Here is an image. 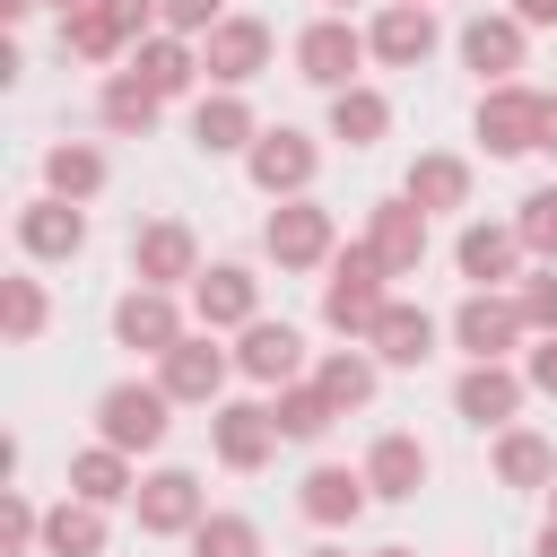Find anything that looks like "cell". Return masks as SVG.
Returning <instances> with one entry per match:
<instances>
[{
    "label": "cell",
    "instance_id": "8d00e7d4",
    "mask_svg": "<svg viewBox=\"0 0 557 557\" xmlns=\"http://www.w3.org/2000/svg\"><path fill=\"white\" fill-rule=\"evenodd\" d=\"M191 557H261V522L252 513H209L191 531Z\"/></svg>",
    "mask_w": 557,
    "mask_h": 557
},
{
    "label": "cell",
    "instance_id": "44dd1931",
    "mask_svg": "<svg viewBox=\"0 0 557 557\" xmlns=\"http://www.w3.org/2000/svg\"><path fill=\"white\" fill-rule=\"evenodd\" d=\"M17 244H26L35 261H70V252L87 244V209H78V200H26V209H17Z\"/></svg>",
    "mask_w": 557,
    "mask_h": 557
},
{
    "label": "cell",
    "instance_id": "b9f144b4",
    "mask_svg": "<svg viewBox=\"0 0 557 557\" xmlns=\"http://www.w3.org/2000/svg\"><path fill=\"white\" fill-rule=\"evenodd\" d=\"M35 531H44V513H35V505H26V496H9V513H0V548H9V557H17V548H26V540H35Z\"/></svg>",
    "mask_w": 557,
    "mask_h": 557
},
{
    "label": "cell",
    "instance_id": "9c48e42d",
    "mask_svg": "<svg viewBox=\"0 0 557 557\" xmlns=\"http://www.w3.org/2000/svg\"><path fill=\"white\" fill-rule=\"evenodd\" d=\"M191 313H200V331H252L261 322V278L244 261H218V270L191 278Z\"/></svg>",
    "mask_w": 557,
    "mask_h": 557
},
{
    "label": "cell",
    "instance_id": "3957f363",
    "mask_svg": "<svg viewBox=\"0 0 557 557\" xmlns=\"http://www.w3.org/2000/svg\"><path fill=\"white\" fill-rule=\"evenodd\" d=\"M331 244H339V226H331V209H322V200H278V209H270V226H261V252H270L278 270H322V261H331Z\"/></svg>",
    "mask_w": 557,
    "mask_h": 557
},
{
    "label": "cell",
    "instance_id": "30bf717a",
    "mask_svg": "<svg viewBox=\"0 0 557 557\" xmlns=\"http://www.w3.org/2000/svg\"><path fill=\"white\" fill-rule=\"evenodd\" d=\"M366 52H374L383 70H418V61L435 52V9H426V0H383L374 26H366Z\"/></svg>",
    "mask_w": 557,
    "mask_h": 557
},
{
    "label": "cell",
    "instance_id": "ab89813d",
    "mask_svg": "<svg viewBox=\"0 0 557 557\" xmlns=\"http://www.w3.org/2000/svg\"><path fill=\"white\" fill-rule=\"evenodd\" d=\"M0 322H9V339H35L44 331V287L35 278H9L0 287Z\"/></svg>",
    "mask_w": 557,
    "mask_h": 557
},
{
    "label": "cell",
    "instance_id": "d6a6232c",
    "mask_svg": "<svg viewBox=\"0 0 557 557\" xmlns=\"http://www.w3.org/2000/svg\"><path fill=\"white\" fill-rule=\"evenodd\" d=\"M44 548L52 557H104V505H87V496L52 505L44 513Z\"/></svg>",
    "mask_w": 557,
    "mask_h": 557
},
{
    "label": "cell",
    "instance_id": "603a6c76",
    "mask_svg": "<svg viewBox=\"0 0 557 557\" xmlns=\"http://www.w3.org/2000/svg\"><path fill=\"white\" fill-rule=\"evenodd\" d=\"M453 261H461V278H470V287H505V278H513V261H522V235L479 218V226H461Z\"/></svg>",
    "mask_w": 557,
    "mask_h": 557
},
{
    "label": "cell",
    "instance_id": "f1b7e54d",
    "mask_svg": "<svg viewBox=\"0 0 557 557\" xmlns=\"http://www.w3.org/2000/svg\"><path fill=\"white\" fill-rule=\"evenodd\" d=\"M131 70H139V78H148L157 96H183V87L200 78V52H191L183 35H165V26H157L148 44H131Z\"/></svg>",
    "mask_w": 557,
    "mask_h": 557
},
{
    "label": "cell",
    "instance_id": "ee69618b",
    "mask_svg": "<svg viewBox=\"0 0 557 557\" xmlns=\"http://www.w3.org/2000/svg\"><path fill=\"white\" fill-rule=\"evenodd\" d=\"M522 374H531V392H548V400H557V339H540V348H531V366H522Z\"/></svg>",
    "mask_w": 557,
    "mask_h": 557
},
{
    "label": "cell",
    "instance_id": "8fae6325",
    "mask_svg": "<svg viewBox=\"0 0 557 557\" xmlns=\"http://www.w3.org/2000/svg\"><path fill=\"white\" fill-rule=\"evenodd\" d=\"M479 148L487 157H522V148H540V87H487L479 96Z\"/></svg>",
    "mask_w": 557,
    "mask_h": 557
},
{
    "label": "cell",
    "instance_id": "1f68e13d",
    "mask_svg": "<svg viewBox=\"0 0 557 557\" xmlns=\"http://www.w3.org/2000/svg\"><path fill=\"white\" fill-rule=\"evenodd\" d=\"M400 200H418V209H470V165L435 148V157H418V165H409Z\"/></svg>",
    "mask_w": 557,
    "mask_h": 557
},
{
    "label": "cell",
    "instance_id": "52a82bcc",
    "mask_svg": "<svg viewBox=\"0 0 557 557\" xmlns=\"http://www.w3.org/2000/svg\"><path fill=\"white\" fill-rule=\"evenodd\" d=\"M244 165H252V183H261L270 200H305V191H313L322 148H313L305 131H287V122H278V131H261V139H252V157H244Z\"/></svg>",
    "mask_w": 557,
    "mask_h": 557
},
{
    "label": "cell",
    "instance_id": "7bdbcfd3",
    "mask_svg": "<svg viewBox=\"0 0 557 557\" xmlns=\"http://www.w3.org/2000/svg\"><path fill=\"white\" fill-rule=\"evenodd\" d=\"M96 9H104V17H113L131 44H148V17H157V0H96Z\"/></svg>",
    "mask_w": 557,
    "mask_h": 557
},
{
    "label": "cell",
    "instance_id": "ac0fdd59",
    "mask_svg": "<svg viewBox=\"0 0 557 557\" xmlns=\"http://www.w3.org/2000/svg\"><path fill=\"white\" fill-rule=\"evenodd\" d=\"M113 339H122V348L165 357V348H174V339H191V331H183V313H174V296H165V287H131V296L113 305Z\"/></svg>",
    "mask_w": 557,
    "mask_h": 557
},
{
    "label": "cell",
    "instance_id": "d4e9b609",
    "mask_svg": "<svg viewBox=\"0 0 557 557\" xmlns=\"http://www.w3.org/2000/svg\"><path fill=\"white\" fill-rule=\"evenodd\" d=\"M366 487H374V496H392V505H400V496H418V487H426V444H418V435H400V426H392V435H374V453H366Z\"/></svg>",
    "mask_w": 557,
    "mask_h": 557
},
{
    "label": "cell",
    "instance_id": "cb8c5ba5",
    "mask_svg": "<svg viewBox=\"0 0 557 557\" xmlns=\"http://www.w3.org/2000/svg\"><path fill=\"white\" fill-rule=\"evenodd\" d=\"M366 348H374V366H426L435 357V313L426 305H383Z\"/></svg>",
    "mask_w": 557,
    "mask_h": 557
},
{
    "label": "cell",
    "instance_id": "bcb514c9",
    "mask_svg": "<svg viewBox=\"0 0 557 557\" xmlns=\"http://www.w3.org/2000/svg\"><path fill=\"white\" fill-rule=\"evenodd\" d=\"M540 148H548V157H557V87H548V96H540Z\"/></svg>",
    "mask_w": 557,
    "mask_h": 557
},
{
    "label": "cell",
    "instance_id": "74e56055",
    "mask_svg": "<svg viewBox=\"0 0 557 557\" xmlns=\"http://www.w3.org/2000/svg\"><path fill=\"white\" fill-rule=\"evenodd\" d=\"M513 235H522V252H540V261H557V183H540V191H522V209H513Z\"/></svg>",
    "mask_w": 557,
    "mask_h": 557
},
{
    "label": "cell",
    "instance_id": "d590c367",
    "mask_svg": "<svg viewBox=\"0 0 557 557\" xmlns=\"http://www.w3.org/2000/svg\"><path fill=\"white\" fill-rule=\"evenodd\" d=\"M61 52H78V61H113V52H131V35H122V26L87 0L78 17H61Z\"/></svg>",
    "mask_w": 557,
    "mask_h": 557
},
{
    "label": "cell",
    "instance_id": "9a60e30c",
    "mask_svg": "<svg viewBox=\"0 0 557 557\" xmlns=\"http://www.w3.org/2000/svg\"><path fill=\"white\" fill-rule=\"evenodd\" d=\"M235 374H244V383L287 392V383L305 374V331H296V322H252V331H244V348H235Z\"/></svg>",
    "mask_w": 557,
    "mask_h": 557
},
{
    "label": "cell",
    "instance_id": "2e32d148",
    "mask_svg": "<svg viewBox=\"0 0 557 557\" xmlns=\"http://www.w3.org/2000/svg\"><path fill=\"white\" fill-rule=\"evenodd\" d=\"M522 392H531V374H513V366L496 357V366H470V374L453 383V409H461L470 426H496V435H505L513 409H522Z\"/></svg>",
    "mask_w": 557,
    "mask_h": 557
},
{
    "label": "cell",
    "instance_id": "4316f807",
    "mask_svg": "<svg viewBox=\"0 0 557 557\" xmlns=\"http://www.w3.org/2000/svg\"><path fill=\"white\" fill-rule=\"evenodd\" d=\"M496 479L505 487H557V444L540 426H505L496 435Z\"/></svg>",
    "mask_w": 557,
    "mask_h": 557
},
{
    "label": "cell",
    "instance_id": "f5cc1de1",
    "mask_svg": "<svg viewBox=\"0 0 557 557\" xmlns=\"http://www.w3.org/2000/svg\"><path fill=\"white\" fill-rule=\"evenodd\" d=\"M374 557H418V548H374Z\"/></svg>",
    "mask_w": 557,
    "mask_h": 557
},
{
    "label": "cell",
    "instance_id": "8992f818",
    "mask_svg": "<svg viewBox=\"0 0 557 557\" xmlns=\"http://www.w3.org/2000/svg\"><path fill=\"white\" fill-rule=\"evenodd\" d=\"M357 61H366V35L348 26V17H313L305 35H296V78H313V87H357Z\"/></svg>",
    "mask_w": 557,
    "mask_h": 557
},
{
    "label": "cell",
    "instance_id": "4dcf8cb0",
    "mask_svg": "<svg viewBox=\"0 0 557 557\" xmlns=\"http://www.w3.org/2000/svg\"><path fill=\"white\" fill-rule=\"evenodd\" d=\"M383 131H392V104H383V87H366V78H357V87H339V96H331V139H348V148H374Z\"/></svg>",
    "mask_w": 557,
    "mask_h": 557
},
{
    "label": "cell",
    "instance_id": "681fc988",
    "mask_svg": "<svg viewBox=\"0 0 557 557\" xmlns=\"http://www.w3.org/2000/svg\"><path fill=\"white\" fill-rule=\"evenodd\" d=\"M52 9H61V17H78V9H87V0H52Z\"/></svg>",
    "mask_w": 557,
    "mask_h": 557
},
{
    "label": "cell",
    "instance_id": "db71d44e",
    "mask_svg": "<svg viewBox=\"0 0 557 557\" xmlns=\"http://www.w3.org/2000/svg\"><path fill=\"white\" fill-rule=\"evenodd\" d=\"M548 522H557V487H548Z\"/></svg>",
    "mask_w": 557,
    "mask_h": 557
},
{
    "label": "cell",
    "instance_id": "836d02e7",
    "mask_svg": "<svg viewBox=\"0 0 557 557\" xmlns=\"http://www.w3.org/2000/svg\"><path fill=\"white\" fill-rule=\"evenodd\" d=\"M44 183H52V200H96L104 191V157L87 139H61V148H44Z\"/></svg>",
    "mask_w": 557,
    "mask_h": 557
},
{
    "label": "cell",
    "instance_id": "f907efd6",
    "mask_svg": "<svg viewBox=\"0 0 557 557\" xmlns=\"http://www.w3.org/2000/svg\"><path fill=\"white\" fill-rule=\"evenodd\" d=\"M322 9H331V17H348V9H357V0H322Z\"/></svg>",
    "mask_w": 557,
    "mask_h": 557
},
{
    "label": "cell",
    "instance_id": "277c9868",
    "mask_svg": "<svg viewBox=\"0 0 557 557\" xmlns=\"http://www.w3.org/2000/svg\"><path fill=\"white\" fill-rule=\"evenodd\" d=\"M131 505H139V531H148V540H191V531L209 522V496H200L191 470H148Z\"/></svg>",
    "mask_w": 557,
    "mask_h": 557
},
{
    "label": "cell",
    "instance_id": "ba28073f",
    "mask_svg": "<svg viewBox=\"0 0 557 557\" xmlns=\"http://www.w3.org/2000/svg\"><path fill=\"white\" fill-rule=\"evenodd\" d=\"M131 278H139V287H183V278H200L191 226H183V218H148V226L131 235Z\"/></svg>",
    "mask_w": 557,
    "mask_h": 557
},
{
    "label": "cell",
    "instance_id": "6da1fadb",
    "mask_svg": "<svg viewBox=\"0 0 557 557\" xmlns=\"http://www.w3.org/2000/svg\"><path fill=\"white\" fill-rule=\"evenodd\" d=\"M383 261L366 252V244H348V252H331V278H322V322L339 331V339H374V322H383Z\"/></svg>",
    "mask_w": 557,
    "mask_h": 557
},
{
    "label": "cell",
    "instance_id": "ffe728a7",
    "mask_svg": "<svg viewBox=\"0 0 557 557\" xmlns=\"http://www.w3.org/2000/svg\"><path fill=\"white\" fill-rule=\"evenodd\" d=\"M191 139H200V157H252L261 122H252V104H244L235 87H218V96H200V113H191Z\"/></svg>",
    "mask_w": 557,
    "mask_h": 557
},
{
    "label": "cell",
    "instance_id": "f546056e",
    "mask_svg": "<svg viewBox=\"0 0 557 557\" xmlns=\"http://www.w3.org/2000/svg\"><path fill=\"white\" fill-rule=\"evenodd\" d=\"M157 104H165V96H157V87H148L139 70H113V78H104V96H96L104 131H122V139H139V131L157 122Z\"/></svg>",
    "mask_w": 557,
    "mask_h": 557
},
{
    "label": "cell",
    "instance_id": "7dc6e473",
    "mask_svg": "<svg viewBox=\"0 0 557 557\" xmlns=\"http://www.w3.org/2000/svg\"><path fill=\"white\" fill-rule=\"evenodd\" d=\"M26 9H35V0H0V17H26Z\"/></svg>",
    "mask_w": 557,
    "mask_h": 557
},
{
    "label": "cell",
    "instance_id": "e0dca14e",
    "mask_svg": "<svg viewBox=\"0 0 557 557\" xmlns=\"http://www.w3.org/2000/svg\"><path fill=\"white\" fill-rule=\"evenodd\" d=\"M209 444H218L226 470H261L278 453V426H270L261 400H226V409H209Z\"/></svg>",
    "mask_w": 557,
    "mask_h": 557
},
{
    "label": "cell",
    "instance_id": "83f0119b",
    "mask_svg": "<svg viewBox=\"0 0 557 557\" xmlns=\"http://www.w3.org/2000/svg\"><path fill=\"white\" fill-rule=\"evenodd\" d=\"M70 496H87V505H122V496H139V479H131V453H113V444H87V453H70Z\"/></svg>",
    "mask_w": 557,
    "mask_h": 557
},
{
    "label": "cell",
    "instance_id": "4fadbf2b",
    "mask_svg": "<svg viewBox=\"0 0 557 557\" xmlns=\"http://www.w3.org/2000/svg\"><path fill=\"white\" fill-rule=\"evenodd\" d=\"M226 374H235V348H218L209 331H200V339H174V348L157 357V383H165L174 400H218Z\"/></svg>",
    "mask_w": 557,
    "mask_h": 557
},
{
    "label": "cell",
    "instance_id": "f6af8a7d",
    "mask_svg": "<svg viewBox=\"0 0 557 557\" xmlns=\"http://www.w3.org/2000/svg\"><path fill=\"white\" fill-rule=\"evenodd\" d=\"M513 17L522 26H557V0H513Z\"/></svg>",
    "mask_w": 557,
    "mask_h": 557
},
{
    "label": "cell",
    "instance_id": "5bb4252c",
    "mask_svg": "<svg viewBox=\"0 0 557 557\" xmlns=\"http://www.w3.org/2000/svg\"><path fill=\"white\" fill-rule=\"evenodd\" d=\"M366 470H339V461H313L305 470V487H296V513L313 522V531H348L357 513H366Z\"/></svg>",
    "mask_w": 557,
    "mask_h": 557
},
{
    "label": "cell",
    "instance_id": "7c38bea8",
    "mask_svg": "<svg viewBox=\"0 0 557 557\" xmlns=\"http://www.w3.org/2000/svg\"><path fill=\"white\" fill-rule=\"evenodd\" d=\"M200 70H209L218 87L261 78V70H270V26H261V17H226V26H209V35H200Z\"/></svg>",
    "mask_w": 557,
    "mask_h": 557
},
{
    "label": "cell",
    "instance_id": "816d5d0a",
    "mask_svg": "<svg viewBox=\"0 0 557 557\" xmlns=\"http://www.w3.org/2000/svg\"><path fill=\"white\" fill-rule=\"evenodd\" d=\"M305 557H348V548H305Z\"/></svg>",
    "mask_w": 557,
    "mask_h": 557
},
{
    "label": "cell",
    "instance_id": "e575fe53",
    "mask_svg": "<svg viewBox=\"0 0 557 557\" xmlns=\"http://www.w3.org/2000/svg\"><path fill=\"white\" fill-rule=\"evenodd\" d=\"M313 383L339 400V418H348V409H366V400H374V348H331V357L313 366Z\"/></svg>",
    "mask_w": 557,
    "mask_h": 557
},
{
    "label": "cell",
    "instance_id": "d6986e66",
    "mask_svg": "<svg viewBox=\"0 0 557 557\" xmlns=\"http://www.w3.org/2000/svg\"><path fill=\"white\" fill-rule=\"evenodd\" d=\"M366 252H374L392 278H409V270L426 261V209H418V200H383L374 226H366Z\"/></svg>",
    "mask_w": 557,
    "mask_h": 557
},
{
    "label": "cell",
    "instance_id": "484cf974",
    "mask_svg": "<svg viewBox=\"0 0 557 557\" xmlns=\"http://www.w3.org/2000/svg\"><path fill=\"white\" fill-rule=\"evenodd\" d=\"M331 418H339V400H331L322 383H287V392L270 400V426H278V444H322V435H331Z\"/></svg>",
    "mask_w": 557,
    "mask_h": 557
},
{
    "label": "cell",
    "instance_id": "f35d334b",
    "mask_svg": "<svg viewBox=\"0 0 557 557\" xmlns=\"http://www.w3.org/2000/svg\"><path fill=\"white\" fill-rule=\"evenodd\" d=\"M513 305H522V331H540V339H557V261H540L522 287H513Z\"/></svg>",
    "mask_w": 557,
    "mask_h": 557
},
{
    "label": "cell",
    "instance_id": "5b68a950",
    "mask_svg": "<svg viewBox=\"0 0 557 557\" xmlns=\"http://www.w3.org/2000/svg\"><path fill=\"white\" fill-rule=\"evenodd\" d=\"M513 339H522V305H513V296L470 287V296L453 305V348H470V366H496Z\"/></svg>",
    "mask_w": 557,
    "mask_h": 557
},
{
    "label": "cell",
    "instance_id": "7a4b0ae2",
    "mask_svg": "<svg viewBox=\"0 0 557 557\" xmlns=\"http://www.w3.org/2000/svg\"><path fill=\"white\" fill-rule=\"evenodd\" d=\"M165 409H174L165 383H113V392L96 400V444H113V453H157L165 426H174Z\"/></svg>",
    "mask_w": 557,
    "mask_h": 557
},
{
    "label": "cell",
    "instance_id": "c3c4849f",
    "mask_svg": "<svg viewBox=\"0 0 557 557\" xmlns=\"http://www.w3.org/2000/svg\"><path fill=\"white\" fill-rule=\"evenodd\" d=\"M540 557H557V522H548V531H540Z\"/></svg>",
    "mask_w": 557,
    "mask_h": 557
},
{
    "label": "cell",
    "instance_id": "60d3db41",
    "mask_svg": "<svg viewBox=\"0 0 557 557\" xmlns=\"http://www.w3.org/2000/svg\"><path fill=\"white\" fill-rule=\"evenodd\" d=\"M157 26L165 35H209V26H226V0H157Z\"/></svg>",
    "mask_w": 557,
    "mask_h": 557
},
{
    "label": "cell",
    "instance_id": "7402d4cb",
    "mask_svg": "<svg viewBox=\"0 0 557 557\" xmlns=\"http://www.w3.org/2000/svg\"><path fill=\"white\" fill-rule=\"evenodd\" d=\"M461 61H470L487 87H505V78L522 70V17H470V26H461Z\"/></svg>",
    "mask_w": 557,
    "mask_h": 557
}]
</instances>
